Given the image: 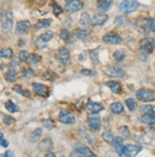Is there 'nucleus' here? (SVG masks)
Instances as JSON below:
<instances>
[{
  "label": "nucleus",
  "instance_id": "f257e3e1",
  "mask_svg": "<svg viewBox=\"0 0 155 157\" xmlns=\"http://www.w3.org/2000/svg\"><path fill=\"white\" fill-rule=\"evenodd\" d=\"M135 27L137 31L145 35H148L151 33L149 22V17H139L138 19L135 21Z\"/></svg>",
  "mask_w": 155,
  "mask_h": 157
},
{
  "label": "nucleus",
  "instance_id": "f03ea898",
  "mask_svg": "<svg viewBox=\"0 0 155 157\" xmlns=\"http://www.w3.org/2000/svg\"><path fill=\"white\" fill-rule=\"evenodd\" d=\"M138 7H139V3L137 1H135V0H124L119 6V10L121 13L125 14H129L137 10Z\"/></svg>",
  "mask_w": 155,
  "mask_h": 157
},
{
  "label": "nucleus",
  "instance_id": "7ed1b4c3",
  "mask_svg": "<svg viewBox=\"0 0 155 157\" xmlns=\"http://www.w3.org/2000/svg\"><path fill=\"white\" fill-rule=\"evenodd\" d=\"M142 151V147L137 145H127L124 146L119 155L121 156H135Z\"/></svg>",
  "mask_w": 155,
  "mask_h": 157
},
{
  "label": "nucleus",
  "instance_id": "20e7f679",
  "mask_svg": "<svg viewBox=\"0 0 155 157\" xmlns=\"http://www.w3.org/2000/svg\"><path fill=\"white\" fill-rule=\"evenodd\" d=\"M136 97L138 100L142 101V102H150V101L154 100V94L149 90H146V89H141L136 91Z\"/></svg>",
  "mask_w": 155,
  "mask_h": 157
},
{
  "label": "nucleus",
  "instance_id": "39448f33",
  "mask_svg": "<svg viewBox=\"0 0 155 157\" xmlns=\"http://www.w3.org/2000/svg\"><path fill=\"white\" fill-rule=\"evenodd\" d=\"M84 7V3L81 0H69L66 3L65 10L68 13H76L81 11Z\"/></svg>",
  "mask_w": 155,
  "mask_h": 157
},
{
  "label": "nucleus",
  "instance_id": "423d86ee",
  "mask_svg": "<svg viewBox=\"0 0 155 157\" xmlns=\"http://www.w3.org/2000/svg\"><path fill=\"white\" fill-rule=\"evenodd\" d=\"M88 124L92 130H99L100 127H101V118L97 114V113H93L88 116Z\"/></svg>",
  "mask_w": 155,
  "mask_h": 157
},
{
  "label": "nucleus",
  "instance_id": "0eeeda50",
  "mask_svg": "<svg viewBox=\"0 0 155 157\" xmlns=\"http://www.w3.org/2000/svg\"><path fill=\"white\" fill-rule=\"evenodd\" d=\"M1 23L6 32H11L13 29V15L10 12H4L1 16Z\"/></svg>",
  "mask_w": 155,
  "mask_h": 157
},
{
  "label": "nucleus",
  "instance_id": "6e6552de",
  "mask_svg": "<svg viewBox=\"0 0 155 157\" xmlns=\"http://www.w3.org/2000/svg\"><path fill=\"white\" fill-rule=\"evenodd\" d=\"M140 47L143 51L147 52L148 53L152 52V51L155 49V39L154 38H144L139 42Z\"/></svg>",
  "mask_w": 155,
  "mask_h": 157
},
{
  "label": "nucleus",
  "instance_id": "1a4fd4ad",
  "mask_svg": "<svg viewBox=\"0 0 155 157\" xmlns=\"http://www.w3.org/2000/svg\"><path fill=\"white\" fill-rule=\"evenodd\" d=\"M105 72L108 76L114 77V78H122L125 75V71L122 69L117 68L115 66H108L105 70Z\"/></svg>",
  "mask_w": 155,
  "mask_h": 157
},
{
  "label": "nucleus",
  "instance_id": "9d476101",
  "mask_svg": "<svg viewBox=\"0 0 155 157\" xmlns=\"http://www.w3.org/2000/svg\"><path fill=\"white\" fill-rule=\"evenodd\" d=\"M32 28V24L30 23V21H27V20H24V21H20L16 24V28H15V33L18 34V35H21V34H24V33H27L28 32H30Z\"/></svg>",
  "mask_w": 155,
  "mask_h": 157
},
{
  "label": "nucleus",
  "instance_id": "9b49d317",
  "mask_svg": "<svg viewBox=\"0 0 155 157\" xmlns=\"http://www.w3.org/2000/svg\"><path fill=\"white\" fill-rule=\"evenodd\" d=\"M59 121L63 124H74L75 122V116L67 110H61L59 114Z\"/></svg>",
  "mask_w": 155,
  "mask_h": 157
},
{
  "label": "nucleus",
  "instance_id": "f8f14e48",
  "mask_svg": "<svg viewBox=\"0 0 155 157\" xmlns=\"http://www.w3.org/2000/svg\"><path fill=\"white\" fill-rule=\"evenodd\" d=\"M32 89L36 94H38L42 97H48L50 94V90L47 86H45L43 84H38V83H33L32 85Z\"/></svg>",
  "mask_w": 155,
  "mask_h": 157
},
{
  "label": "nucleus",
  "instance_id": "ddd939ff",
  "mask_svg": "<svg viewBox=\"0 0 155 157\" xmlns=\"http://www.w3.org/2000/svg\"><path fill=\"white\" fill-rule=\"evenodd\" d=\"M103 40L111 45H118L122 42V37L119 34L116 33H107L106 35H104Z\"/></svg>",
  "mask_w": 155,
  "mask_h": 157
},
{
  "label": "nucleus",
  "instance_id": "4468645a",
  "mask_svg": "<svg viewBox=\"0 0 155 157\" xmlns=\"http://www.w3.org/2000/svg\"><path fill=\"white\" fill-rule=\"evenodd\" d=\"M57 60L62 64H68L70 62V54L66 48H61L57 53Z\"/></svg>",
  "mask_w": 155,
  "mask_h": 157
},
{
  "label": "nucleus",
  "instance_id": "2eb2a0df",
  "mask_svg": "<svg viewBox=\"0 0 155 157\" xmlns=\"http://www.w3.org/2000/svg\"><path fill=\"white\" fill-rule=\"evenodd\" d=\"M108 15L105 13H99V14H95L93 15V17L92 18V23L93 26H102L106 23V21L108 20Z\"/></svg>",
  "mask_w": 155,
  "mask_h": 157
},
{
  "label": "nucleus",
  "instance_id": "dca6fc26",
  "mask_svg": "<svg viewBox=\"0 0 155 157\" xmlns=\"http://www.w3.org/2000/svg\"><path fill=\"white\" fill-rule=\"evenodd\" d=\"M76 156V155H81V156H86V157H89V156H96V154L94 152H93V151H90L89 147H77L75 150V152L72 153L71 156Z\"/></svg>",
  "mask_w": 155,
  "mask_h": 157
},
{
  "label": "nucleus",
  "instance_id": "f3484780",
  "mask_svg": "<svg viewBox=\"0 0 155 157\" xmlns=\"http://www.w3.org/2000/svg\"><path fill=\"white\" fill-rule=\"evenodd\" d=\"M52 147V141L50 138H46V139L42 140L38 144V149L41 151H50Z\"/></svg>",
  "mask_w": 155,
  "mask_h": 157
},
{
  "label": "nucleus",
  "instance_id": "a211bd4d",
  "mask_svg": "<svg viewBox=\"0 0 155 157\" xmlns=\"http://www.w3.org/2000/svg\"><path fill=\"white\" fill-rule=\"evenodd\" d=\"M141 122L146 125L155 124V113H144L141 117Z\"/></svg>",
  "mask_w": 155,
  "mask_h": 157
},
{
  "label": "nucleus",
  "instance_id": "6ab92c4d",
  "mask_svg": "<svg viewBox=\"0 0 155 157\" xmlns=\"http://www.w3.org/2000/svg\"><path fill=\"white\" fill-rule=\"evenodd\" d=\"M87 108L90 110V112H93V113H99V112H101V110L104 109L103 105H101L100 103L93 102V101H92V100L88 101Z\"/></svg>",
  "mask_w": 155,
  "mask_h": 157
},
{
  "label": "nucleus",
  "instance_id": "aec40b11",
  "mask_svg": "<svg viewBox=\"0 0 155 157\" xmlns=\"http://www.w3.org/2000/svg\"><path fill=\"white\" fill-rule=\"evenodd\" d=\"M90 34H92V31L89 29H79L75 32V36L81 40H85L89 38Z\"/></svg>",
  "mask_w": 155,
  "mask_h": 157
},
{
  "label": "nucleus",
  "instance_id": "412c9836",
  "mask_svg": "<svg viewBox=\"0 0 155 157\" xmlns=\"http://www.w3.org/2000/svg\"><path fill=\"white\" fill-rule=\"evenodd\" d=\"M112 4V0H99V3H98V10L102 13L107 12L108 10H109Z\"/></svg>",
  "mask_w": 155,
  "mask_h": 157
},
{
  "label": "nucleus",
  "instance_id": "4be33fe9",
  "mask_svg": "<svg viewBox=\"0 0 155 157\" xmlns=\"http://www.w3.org/2000/svg\"><path fill=\"white\" fill-rule=\"evenodd\" d=\"M106 86H108L112 92H114V94H119V92H121V90H122V87L120 85V83L116 82V81H108L106 83Z\"/></svg>",
  "mask_w": 155,
  "mask_h": 157
},
{
  "label": "nucleus",
  "instance_id": "5701e85b",
  "mask_svg": "<svg viewBox=\"0 0 155 157\" xmlns=\"http://www.w3.org/2000/svg\"><path fill=\"white\" fill-rule=\"evenodd\" d=\"M111 110L114 114H120L124 112V106L120 102H115L111 106Z\"/></svg>",
  "mask_w": 155,
  "mask_h": 157
},
{
  "label": "nucleus",
  "instance_id": "b1692460",
  "mask_svg": "<svg viewBox=\"0 0 155 157\" xmlns=\"http://www.w3.org/2000/svg\"><path fill=\"white\" fill-rule=\"evenodd\" d=\"M5 108L7 109L8 112H10L12 113H17L18 110H19V108H18L13 101L11 100H8L5 102Z\"/></svg>",
  "mask_w": 155,
  "mask_h": 157
},
{
  "label": "nucleus",
  "instance_id": "393cba45",
  "mask_svg": "<svg viewBox=\"0 0 155 157\" xmlns=\"http://www.w3.org/2000/svg\"><path fill=\"white\" fill-rule=\"evenodd\" d=\"M42 132H43L42 128H36L35 130L32 132V133L31 134V136H30V141L31 142H36V141H37L40 138L41 134H42Z\"/></svg>",
  "mask_w": 155,
  "mask_h": 157
},
{
  "label": "nucleus",
  "instance_id": "a878e982",
  "mask_svg": "<svg viewBox=\"0 0 155 157\" xmlns=\"http://www.w3.org/2000/svg\"><path fill=\"white\" fill-rule=\"evenodd\" d=\"M112 145H113V149L115 150V151L120 154V152H121V151L123 149V147H124L122 138H120V137L119 138H115V140L113 141Z\"/></svg>",
  "mask_w": 155,
  "mask_h": 157
},
{
  "label": "nucleus",
  "instance_id": "bb28decb",
  "mask_svg": "<svg viewBox=\"0 0 155 157\" xmlns=\"http://www.w3.org/2000/svg\"><path fill=\"white\" fill-rule=\"evenodd\" d=\"M51 24V19H41L35 24V29L40 30L43 28H48Z\"/></svg>",
  "mask_w": 155,
  "mask_h": 157
},
{
  "label": "nucleus",
  "instance_id": "cd10ccee",
  "mask_svg": "<svg viewBox=\"0 0 155 157\" xmlns=\"http://www.w3.org/2000/svg\"><path fill=\"white\" fill-rule=\"evenodd\" d=\"M80 24L83 25V26H88L92 23V18L87 13H83L80 16Z\"/></svg>",
  "mask_w": 155,
  "mask_h": 157
},
{
  "label": "nucleus",
  "instance_id": "c85d7f7f",
  "mask_svg": "<svg viewBox=\"0 0 155 157\" xmlns=\"http://www.w3.org/2000/svg\"><path fill=\"white\" fill-rule=\"evenodd\" d=\"M13 90L17 92V94H19L23 95L24 97H27V98H31V97H32V94H31V92H30L29 90H24V89H22V88L19 87V86H14V87H13Z\"/></svg>",
  "mask_w": 155,
  "mask_h": 157
},
{
  "label": "nucleus",
  "instance_id": "c756f323",
  "mask_svg": "<svg viewBox=\"0 0 155 157\" xmlns=\"http://www.w3.org/2000/svg\"><path fill=\"white\" fill-rule=\"evenodd\" d=\"M13 56V52L11 49L5 48L0 51V57H4V58H12Z\"/></svg>",
  "mask_w": 155,
  "mask_h": 157
},
{
  "label": "nucleus",
  "instance_id": "7c9ffc66",
  "mask_svg": "<svg viewBox=\"0 0 155 157\" xmlns=\"http://www.w3.org/2000/svg\"><path fill=\"white\" fill-rule=\"evenodd\" d=\"M102 138L104 139V141H106L108 144H112L113 141L115 140V136L113 135V133L109 132H104L103 135H102Z\"/></svg>",
  "mask_w": 155,
  "mask_h": 157
},
{
  "label": "nucleus",
  "instance_id": "2f4dec72",
  "mask_svg": "<svg viewBox=\"0 0 155 157\" xmlns=\"http://www.w3.org/2000/svg\"><path fill=\"white\" fill-rule=\"evenodd\" d=\"M53 35H54V33H52V32H46L45 33H43V34H41L40 35V37H39V39L42 41V42H49L50 40H51L52 38H53Z\"/></svg>",
  "mask_w": 155,
  "mask_h": 157
},
{
  "label": "nucleus",
  "instance_id": "473e14b6",
  "mask_svg": "<svg viewBox=\"0 0 155 157\" xmlns=\"http://www.w3.org/2000/svg\"><path fill=\"white\" fill-rule=\"evenodd\" d=\"M113 57H114L115 61H117V62H121V61H123L124 58L126 57V53H125V52L122 51V50H118V51H116V52L113 53Z\"/></svg>",
  "mask_w": 155,
  "mask_h": 157
},
{
  "label": "nucleus",
  "instance_id": "72a5a7b5",
  "mask_svg": "<svg viewBox=\"0 0 155 157\" xmlns=\"http://www.w3.org/2000/svg\"><path fill=\"white\" fill-rule=\"evenodd\" d=\"M16 73H17V71L10 69V71H7V73H6V76H5L6 80L9 82H14L16 80Z\"/></svg>",
  "mask_w": 155,
  "mask_h": 157
},
{
  "label": "nucleus",
  "instance_id": "f704fd0d",
  "mask_svg": "<svg viewBox=\"0 0 155 157\" xmlns=\"http://www.w3.org/2000/svg\"><path fill=\"white\" fill-rule=\"evenodd\" d=\"M26 61L29 64H36V63L41 61V56H39V55H37V54H32V55H29L28 59H27Z\"/></svg>",
  "mask_w": 155,
  "mask_h": 157
},
{
  "label": "nucleus",
  "instance_id": "c9c22d12",
  "mask_svg": "<svg viewBox=\"0 0 155 157\" xmlns=\"http://www.w3.org/2000/svg\"><path fill=\"white\" fill-rule=\"evenodd\" d=\"M125 104L127 105V109L130 110H134L136 108V101L133 98H129V99H126L125 101Z\"/></svg>",
  "mask_w": 155,
  "mask_h": 157
},
{
  "label": "nucleus",
  "instance_id": "e433bc0d",
  "mask_svg": "<svg viewBox=\"0 0 155 157\" xmlns=\"http://www.w3.org/2000/svg\"><path fill=\"white\" fill-rule=\"evenodd\" d=\"M51 8H52V13L55 14V15H59L62 13L63 10L62 8L59 6V4H57L56 2L52 1V4H51Z\"/></svg>",
  "mask_w": 155,
  "mask_h": 157
},
{
  "label": "nucleus",
  "instance_id": "4c0bfd02",
  "mask_svg": "<svg viewBox=\"0 0 155 157\" xmlns=\"http://www.w3.org/2000/svg\"><path fill=\"white\" fill-rule=\"evenodd\" d=\"M60 36H61V38H62L64 41H66V42L70 41V37H71L70 32H69L68 30H66V29H64V30H62V31H61V33H60Z\"/></svg>",
  "mask_w": 155,
  "mask_h": 157
},
{
  "label": "nucleus",
  "instance_id": "58836bf2",
  "mask_svg": "<svg viewBox=\"0 0 155 157\" xmlns=\"http://www.w3.org/2000/svg\"><path fill=\"white\" fill-rule=\"evenodd\" d=\"M140 110L143 113H153L154 108L151 105H142L140 107Z\"/></svg>",
  "mask_w": 155,
  "mask_h": 157
},
{
  "label": "nucleus",
  "instance_id": "ea45409f",
  "mask_svg": "<svg viewBox=\"0 0 155 157\" xmlns=\"http://www.w3.org/2000/svg\"><path fill=\"white\" fill-rule=\"evenodd\" d=\"M98 49H94L93 51H90L89 52V56H90V59L93 60V63H98Z\"/></svg>",
  "mask_w": 155,
  "mask_h": 157
},
{
  "label": "nucleus",
  "instance_id": "a19ab883",
  "mask_svg": "<svg viewBox=\"0 0 155 157\" xmlns=\"http://www.w3.org/2000/svg\"><path fill=\"white\" fill-rule=\"evenodd\" d=\"M42 123H43V126H44L45 128H49V130H51V128L54 127V122L52 121L51 119H46V120H43Z\"/></svg>",
  "mask_w": 155,
  "mask_h": 157
},
{
  "label": "nucleus",
  "instance_id": "79ce46f5",
  "mask_svg": "<svg viewBox=\"0 0 155 157\" xmlns=\"http://www.w3.org/2000/svg\"><path fill=\"white\" fill-rule=\"evenodd\" d=\"M33 75H34V71L31 69H26L22 72V76L24 78H30V77H32Z\"/></svg>",
  "mask_w": 155,
  "mask_h": 157
},
{
  "label": "nucleus",
  "instance_id": "37998d69",
  "mask_svg": "<svg viewBox=\"0 0 155 157\" xmlns=\"http://www.w3.org/2000/svg\"><path fill=\"white\" fill-rule=\"evenodd\" d=\"M119 132L123 138H127L130 135V131H129V128H127V127H122L119 130Z\"/></svg>",
  "mask_w": 155,
  "mask_h": 157
},
{
  "label": "nucleus",
  "instance_id": "c03bdc74",
  "mask_svg": "<svg viewBox=\"0 0 155 157\" xmlns=\"http://www.w3.org/2000/svg\"><path fill=\"white\" fill-rule=\"evenodd\" d=\"M54 77H55V75H54V73L52 71H47V72H45L44 75H43V78L45 80H49V81L53 80Z\"/></svg>",
  "mask_w": 155,
  "mask_h": 157
},
{
  "label": "nucleus",
  "instance_id": "a18cd8bd",
  "mask_svg": "<svg viewBox=\"0 0 155 157\" xmlns=\"http://www.w3.org/2000/svg\"><path fill=\"white\" fill-rule=\"evenodd\" d=\"M3 122L6 125H12L14 122V119L11 116H9V115H4L3 116Z\"/></svg>",
  "mask_w": 155,
  "mask_h": 157
},
{
  "label": "nucleus",
  "instance_id": "49530a36",
  "mask_svg": "<svg viewBox=\"0 0 155 157\" xmlns=\"http://www.w3.org/2000/svg\"><path fill=\"white\" fill-rule=\"evenodd\" d=\"M29 52H26V51H22L19 52V60L20 61H26L27 59H28L29 57Z\"/></svg>",
  "mask_w": 155,
  "mask_h": 157
},
{
  "label": "nucleus",
  "instance_id": "de8ad7c7",
  "mask_svg": "<svg viewBox=\"0 0 155 157\" xmlns=\"http://www.w3.org/2000/svg\"><path fill=\"white\" fill-rule=\"evenodd\" d=\"M125 22H126V19L123 16H119V17H117L115 19V24L117 26H122V25L125 24Z\"/></svg>",
  "mask_w": 155,
  "mask_h": 157
},
{
  "label": "nucleus",
  "instance_id": "09e8293b",
  "mask_svg": "<svg viewBox=\"0 0 155 157\" xmlns=\"http://www.w3.org/2000/svg\"><path fill=\"white\" fill-rule=\"evenodd\" d=\"M10 69L11 70H13V71H18V67H19V63H18L17 61H13V62H11L10 63Z\"/></svg>",
  "mask_w": 155,
  "mask_h": 157
},
{
  "label": "nucleus",
  "instance_id": "8fccbe9b",
  "mask_svg": "<svg viewBox=\"0 0 155 157\" xmlns=\"http://www.w3.org/2000/svg\"><path fill=\"white\" fill-rule=\"evenodd\" d=\"M81 75H86V76H92L94 75V72L93 71H90V70H82L80 71Z\"/></svg>",
  "mask_w": 155,
  "mask_h": 157
},
{
  "label": "nucleus",
  "instance_id": "3c124183",
  "mask_svg": "<svg viewBox=\"0 0 155 157\" xmlns=\"http://www.w3.org/2000/svg\"><path fill=\"white\" fill-rule=\"evenodd\" d=\"M149 27L151 33H155V20L151 17H149Z\"/></svg>",
  "mask_w": 155,
  "mask_h": 157
},
{
  "label": "nucleus",
  "instance_id": "603ef678",
  "mask_svg": "<svg viewBox=\"0 0 155 157\" xmlns=\"http://www.w3.org/2000/svg\"><path fill=\"white\" fill-rule=\"evenodd\" d=\"M13 155H14V154H13L11 151H7L6 152L2 153L0 156H3V157H4V156H5V157H10V156H11V157H13Z\"/></svg>",
  "mask_w": 155,
  "mask_h": 157
},
{
  "label": "nucleus",
  "instance_id": "864d4df0",
  "mask_svg": "<svg viewBox=\"0 0 155 157\" xmlns=\"http://www.w3.org/2000/svg\"><path fill=\"white\" fill-rule=\"evenodd\" d=\"M0 146L4 147H7L9 146V142L7 140H4L3 138H2V139H0Z\"/></svg>",
  "mask_w": 155,
  "mask_h": 157
},
{
  "label": "nucleus",
  "instance_id": "5fc2aeb1",
  "mask_svg": "<svg viewBox=\"0 0 155 157\" xmlns=\"http://www.w3.org/2000/svg\"><path fill=\"white\" fill-rule=\"evenodd\" d=\"M46 156H47V157H50V156H52V157H54V156H55V154L52 153V152H51V151H50V152H48V153L46 154Z\"/></svg>",
  "mask_w": 155,
  "mask_h": 157
},
{
  "label": "nucleus",
  "instance_id": "6e6d98bb",
  "mask_svg": "<svg viewBox=\"0 0 155 157\" xmlns=\"http://www.w3.org/2000/svg\"><path fill=\"white\" fill-rule=\"evenodd\" d=\"M4 137V135H3V133L2 132H0V139H2V138Z\"/></svg>",
  "mask_w": 155,
  "mask_h": 157
},
{
  "label": "nucleus",
  "instance_id": "4d7b16f0",
  "mask_svg": "<svg viewBox=\"0 0 155 157\" xmlns=\"http://www.w3.org/2000/svg\"><path fill=\"white\" fill-rule=\"evenodd\" d=\"M37 1H41V0H37Z\"/></svg>",
  "mask_w": 155,
  "mask_h": 157
}]
</instances>
